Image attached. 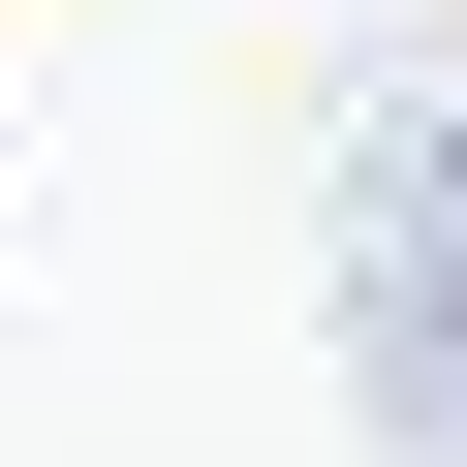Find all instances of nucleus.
<instances>
[{
	"label": "nucleus",
	"instance_id": "nucleus-1",
	"mask_svg": "<svg viewBox=\"0 0 467 467\" xmlns=\"http://www.w3.org/2000/svg\"><path fill=\"white\" fill-rule=\"evenodd\" d=\"M343 374H374V467H467V125L343 156Z\"/></svg>",
	"mask_w": 467,
	"mask_h": 467
}]
</instances>
